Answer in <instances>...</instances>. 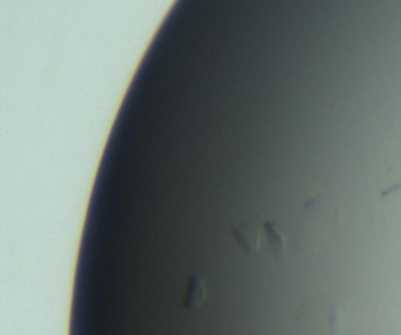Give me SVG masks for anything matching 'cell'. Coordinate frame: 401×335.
Masks as SVG:
<instances>
[{"instance_id":"cell-3","label":"cell","mask_w":401,"mask_h":335,"mask_svg":"<svg viewBox=\"0 0 401 335\" xmlns=\"http://www.w3.org/2000/svg\"><path fill=\"white\" fill-rule=\"evenodd\" d=\"M263 234H265L266 243L270 244V247L273 250V254L282 256L285 253V240H284V235L279 232V229L271 222H265L263 224Z\"/></svg>"},{"instance_id":"cell-1","label":"cell","mask_w":401,"mask_h":335,"mask_svg":"<svg viewBox=\"0 0 401 335\" xmlns=\"http://www.w3.org/2000/svg\"><path fill=\"white\" fill-rule=\"evenodd\" d=\"M263 227L260 229L254 222H240L234 227V238L242 246L246 254H254L262 244Z\"/></svg>"},{"instance_id":"cell-2","label":"cell","mask_w":401,"mask_h":335,"mask_svg":"<svg viewBox=\"0 0 401 335\" xmlns=\"http://www.w3.org/2000/svg\"><path fill=\"white\" fill-rule=\"evenodd\" d=\"M207 284L201 276H190L188 285L183 295V309L198 310L207 299Z\"/></svg>"}]
</instances>
